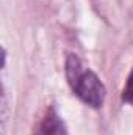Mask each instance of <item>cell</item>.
Instances as JSON below:
<instances>
[{
  "label": "cell",
  "instance_id": "cell-2",
  "mask_svg": "<svg viewBox=\"0 0 133 135\" xmlns=\"http://www.w3.org/2000/svg\"><path fill=\"white\" fill-rule=\"evenodd\" d=\"M39 135H67L64 123L60 119V116L53 110H50L44 118V121L41 123Z\"/></svg>",
  "mask_w": 133,
  "mask_h": 135
},
{
  "label": "cell",
  "instance_id": "cell-3",
  "mask_svg": "<svg viewBox=\"0 0 133 135\" xmlns=\"http://www.w3.org/2000/svg\"><path fill=\"white\" fill-rule=\"evenodd\" d=\"M122 99H124V102L132 104V105H133V71H132V74L129 75L127 83H125V86H124V91H122Z\"/></svg>",
  "mask_w": 133,
  "mask_h": 135
},
{
  "label": "cell",
  "instance_id": "cell-1",
  "mask_svg": "<svg viewBox=\"0 0 133 135\" xmlns=\"http://www.w3.org/2000/svg\"><path fill=\"white\" fill-rule=\"evenodd\" d=\"M66 75L67 80L74 90V93L78 96L80 101L86 105L99 108L103 105L106 90L100 79L89 69H83L77 55H69L66 61Z\"/></svg>",
  "mask_w": 133,
  "mask_h": 135
}]
</instances>
